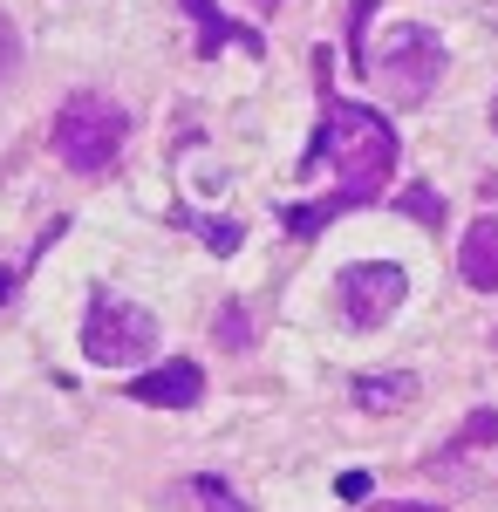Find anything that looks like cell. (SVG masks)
Returning a JSON list of instances; mask_svg holds the SVG:
<instances>
[{"label":"cell","instance_id":"cell-21","mask_svg":"<svg viewBox=\"0 0 498 512\" xmlns=\"http://www.w3.org/2000/svg\"><path fill=\"white\" fill-rule=\"evenodd\" d=\"M485 21H492V28H498V0H485Z\"/></svg>","mask_w":498,"mask_h":512},{"label":"cell","instance_id":"cell-14","mask_svg":"<svg viewBox=\"0 0 498 512\" xmlns=\"http://www.w3.org/2000/svg\"><path fill=\"white\" fill-rule=\"evenodd\" d=\"M396 205H403L410 219H423V226H444V198H437V192H423V185H417V192H403Z\"/></svg>","mask_w":498,"mask_h":512},{"label":"cell","instance_id":"cell-10","mask_svg":"<svg viewBox=\"0 0 498 512\" xmlns=\"http://www.w3.org/2000/svg\"><path fill=\"white\" fill-rule=\"evenodd\" d=\"M342 212H355V205H348L342 192H328V198H314V205H280V226H287L294 239H314L321 226H335Z\"/></svg>","mask_w":498,"mask_h":512},{"label":"cell","instance_id":"cell-11","mask_svg":"<svg viewBox=\"0 0 498 512\" xmlns=\"http://www.w3.org/2000/svg\"><path fill=\"white\" fill-rule=\"evenodd\" d=\"M471 444H498V417H492V410H478V417H471V424L437 451V465H444V458H458V451H471Z\"/></svg>","mask_w":498,"mask_h":512},{"label":"cell","instance_id":"cell-2","mask_svg":"<svg viewBox=\"0 0 498 512\" xmlns=\"http://www.w3.org/2000/svg\"><path fill=\"white\" fill-rule=\"evenodd\" d=\"M444 35L437 28H423V21H396L389 41L362 62V76L383 82V96L396 110H423L430 96H437V82H444Z\"/></svg>","mask_w":498,"mask_h":512},{"label":"cell","instance_id":"cell-18","mask_svg":"<svg viewBox=\"0 0 498 512\" xmlns=\"http://www.w3.org/2000/svg\"><path fill=\"white\" fill-rule=\"evenodd\" d=\"M335 492H342V499H369V478H362V472H342V478H335Z\"/></svg>","mask_w":498,"mask_h":512},{"label":"cell","instance_id":"cell-1","mask_svg":"<svg viewBox=\"0 0 498 512\" xmlns=\"http://www.w3.org/2000/svg\"><path fill=\"white\" fill-rule=\"evenodd\" d=\"M321 164H335L348 205H376L389 171H396V130H389V117L362 110V103H328L321 130H314V144L301 158V178H314Z\"/></svg>","mask_w":498,"mask_h":512},{"label":"cell","instance_id":"cell-7","mask_svg":"<svg viewBox=\"0 0 498 512\" xmlns=\"http://www.w3.org/2000/svg\"><path fill=\"white\" fill-rule=\"evenodd\" d=\"M348 403H355V410H369V417L410 410V403H417V376H410V369H369V376H355V383H348Z\"/></svg>","mask_w":498,"mask_h":512},{"label":"cell","instance_id":"cell-20","mask_svg":"<svg viewBox=\"0 0 498 512\" xmlns=\"http://www.w3.org/2000/svg\"><path fill=\"white\" fill-rule=\"evenodd\" d=\"M7 294H14V274H7V267H0V301H7Z\"/></svg>","mask_w":498,"mask_h":512},{"label":"cell","instance_id":"cell-17","mask_svg":"<svg viewBox=\"0 0 498 512\" xmlns=\"http://www.w3.org/2000/svg\"><path fill=\"white\" fill-rule=\"evenodd\" d=\"M14 62H21V35H14V21L0 14V82L14 76Z\"/></svg>","mask_w":498,"mask_h":512},{"label":"cell","instance_id":"cell-3","mask_svg":"<svg viewBox=\"0 0 498 512\" xmlns=\"http://www.w3.org/2000/svg\"><path fill=\"white\" fill-rule=\"evenodd\" d=\"M123 137H130V117H123V103H110V96H69L55 110V130H48L55 158L69 164V171H89V178L116 164Z\"/></svg>","mask_w":498,"mask_h":512},{"label":"cell","instance_id":"cell-9","mask_svg":"<svg viewBox=\"0 0 498 512\" xmlns=\"http://www.w3.org/2000/svg\"><path fill=\"white\" fill-rule=\"evenodd\" d=\"M185 14L198 21V55H219L226 41H246V48H260V35H246V28H232L226 14L212 7V0H185Z\"/></svg>","mask_w":498,"mask_h":512},{"label":"cell","instance_id":"cell-22","mask_svg":"<svg viewBox=\"0 0 498 512\" xmlns=\"http://www.w3.org/2000/svg\"><path fill=\"white\" fill-rule=\"evenodd\" d=\"M492 130H498V96H492Z\"/></svg>","mask_w":498,"mask_h":512},{"label":"cell","instance_id":"cell-19","mask_svg":"<svg viewBox=\"0 0 498 512\" xmlns=\"http://www.w3.org/2000/svg\"><path fill=\"white\" fill-rule=\"evenodd\" d=\"M376 512H437V506H417V499H396V506H376Z\"/></svg>","mask_w":498,"mask_h":512},{"label":"cell","instance_id":"cell-15","mask_svg":"<svg viewBox=\"0 0 498 512\" xmlns=\"http://www.w3.org/2000/svg\"><path fill=\"white\" fill-rule=\"evenodd\" d=\"M369 21H376V0H355V7H348V48H355V69H362V41H369Z\"/></svg>","mask_w":498,"mask_h":512},{"label":"cell","instance_id":"cell-16","mask_svg":"<svg viewBox=\"0 0 498 512\" xmlns=\"http://www.w3.org/2000/svg\"><path fill=\"white\" fill-rule=\"evenodd\" d=\"M239 219H205V246H212V253H239Z\"/></svg>","mask_w":498,"mask_h":512},{"label":"cell","instance_id":"cell-23","mask_svg":"<svg viewBox=\"0 0 498 512\" xmlns=\"http://www.w3.org/2000/svg\"><path fill=\"white\" fill-rule=\"evenodd\" d=\"M260 7H273V0H260Z\"/></svg>","mask_w":498,"mask_h":512},{"label":"cell","instance_id":"cell-13","mask_svg":"<svg viewBox=\"0 0 498 512\" xmlns=\"http://www.w3.org/2000/svg\"><path fill=\"white\" fill-rule=\"evenodd\" d=\"M192 499L205 512H246V499H239V492H226L219 478H192Z\"/></svg>","mask_w":498,"mask_h":512},{"label":"cell","instance_id":"cell-5","mask_svg":"<svg viewBox=\"0 0 498 512\" xmlns=\"http://www.w3.org/2000/svg\"><path fill=\"white\" fill-rule=\"evenodd\" d=\"M403 294H410V280L389 260H355V267L335 274V308H342L348 328H383L403 308Z\"/></svg>","mask_w":498,"mask_h":512},{"label":"cell","instance_id":"cell-12","mask_svg":"<svg viewBox=\"0 0 498 512\" xmlns=\"http://www.w3.org/2000/svg\"><path fill=\"white\" fill-rule=\"evenodd\" d=\"M212 335H219L226 349H246V342H253V321H246V308H239V301H232V308H219Z\"/></svg>","mask_w":498,"mask_h":512},{"label":"cell","instance_id":"cell-8","mask_svg":"<svg viewBox=\"0 0 498 512\" xmlns=\"http://www.w3.org/2000/svg\"><path fill=\"white\" fill-rule=\"evenodd\" d=\"M458 274L471 280V287H498V219H478V226L458 239Z\"/></svg>","mask_w":498,"mask_h":512},{"label":"cell","instance_id":"cell-4","mask_svg":"<svg viewBox=\"0 0 498 512\" xmlns=\"http://www.w3.org/2000/svg\"><path fill=\"white\" fill-rule=\"evenodd\" d=\"M82 349L96 369H130L157 349V321L137 308V301H116V294H96L89 301V321H82Z\"/></svg>","mask_w":498,"mask_h":512},{"label":"cell","instance_id":"cell-6","mask_svg":"<svg viewBox=\"0 0 498 512\" xmlns=\"http://www.w3.org/2000/svg\"><path fill=\"white\" fill-rule=\"evenodd\" d=\"M130 403H151V410H192L198 396H205V369L198 362H164V369H144V376H130Z\"/></svg>","mask_w":498,"mask_h":512},{"label":"cell","instance_id":"cell-24","mask_svg":"<svg viewBox=\"0 0 498 512\" xmlns=\"http://www.w3.org/2000/svg\"><path fill=\"white\" fill-rule=\"evenodd\" d=\"M492 349H498V335H492Z\"/></svg>","mask_w":498,"mask_h":512}]
</instances>
